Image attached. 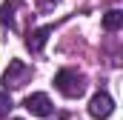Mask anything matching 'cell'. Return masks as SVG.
<instances>
[{"mask_svg":"<svg viewBox=\"0 0 123 120\" xmlns=\"http://www.w3.org/2000/svg\"><path fill=\"white\" fill-rule=\"evenodd\" d=\"M49 34H52V26H40V29L29 31V37H26V46H29V52H43V46H46Z\"/></svg>","mask_w":123,"mask_h":120,"instance_id":"cell-5","label":"cell"},{"mask_svg":"<svg viewBox=\"0 0 123 120\" xmlns=\"http://www.w3.org/2000/svg\"><path fill=\"white\" fill-rule=\"evenodd\" d=\"M23 106H26V112H31L34 117H52V114H55V106H52L49 94H43V91L29 94V97L23 100Z\"/></svg>","mask_w":123,"mask_h":120,"instance_id":"cell-2","label":"cell"},{"mask_svg":"<svg viewBox=\"0 0 123 120\" xmlns=\"http://www.w3.org/2000/svg\"><path fill=\"white\" fill-rule=\"evenodd\" d=\"M120 26H123V12L120 9H112V12L103 14V29L106 31H117Z\"/></svg>","mask_w":123,"mask_h":120,"instance_id":"cell-6","label":"cell"},{"mask_svg":"<svg viewBox=\"0 0 123 120\" xmlns=\"http://www.w3.org/2000/svg\"><path fill=\"white\" fill-rule=\"evenodd\" d=\"M23 0H6L3 6H0V20L3 23H9V26H14V20H12V12H14V6H20Z\"/></svg>","mask_w":123,"mask_h":120,"instance_id":"cell-7","label":"cell"},{"mask_svg":"<svg viewBox=\"0 0 123 120\" xmlns=\"http://www.w3.org/2000/svg\"><path fill=\"white\" fill-rule=\"evenodd\" d=\"M26 77H29V66H26L23 60H12L9 69H6V74H3V86H6V89H9V86H23Z\"/></svg>","mask_w":123,"mask_h":120,"instance_id":"cell-4","label":"cell"},{"mask_svg":"<svg viewBox=\"0 0 123 120\" xmlns=\"http://www.w3.org/2000/svg\"><path fill=\"white\" fill-rule=\"evenodd\" d=\"M9 112H12V97L9 91H0V117H9Z\"/></svg>","mask_w":123,"mask_h":120,"instance_id":"cell-8","label":"cell"},{"mask_svg":"<svg viewBox=\"0 0 123 120\" xmlns=\"http://www.w3.org/2000/svg\"><path fill=\"white\" fill-rule=\"evenodd\" d=\"M55 89L60 91L63 97H80L83 91H86V80H83V74L80 72H74V69H60L57 74H55Z\"/></svg>","mask_w":123,"mask_h":120,"instance_id":"cell-1","label":"cell"},{"mask_svg":"<svg viewBox=\"0 0 123 120\" xmlns=\"http://www.w3.org/2000/svg\"><path fill=\"white\" fill-rule=\"evenodd\" d=\"M112 112H115V100H112L106 91H97L92 100H89V114H92L94 120H106Z\"/></svg>","mask_w":123,"mask_h":120,"instance_id":"cell-3","label":"cell"},{"mask_svg":"<svg viewBox=\"0 0 123 120\" xmlns=\"http://www.w3.org/2000/svg\"><path fill=\"white\" fill-rule=\"evenodd\" d=\"M14 120H20V117H14Z\"/></svg>","mask_w":123,"mask_h":120,"instance_id":"cell-9","label":"cell"}]
</instances>
